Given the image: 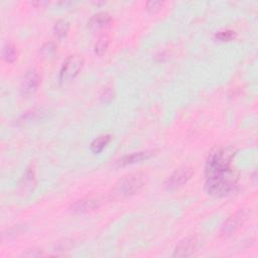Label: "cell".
Returning <instances> with one entry per match:
<instances>
[{
  "label": "cell",
  "instance_id": "1",
  "mask_svg": "<svg viewBox=\"0 0 258 258\" xmlns=\"http://www.w3.org/2000/svg\"><path fill=\"white\" fill-rule=\"evenodd\" d=\"M236 149L232 147L214 148L206 165V190L215 197H225L235 191L238 174L232 167Z\"/></svg>",
  "mask_w": 258,
  "mask_h": 258
},
{
  "label": "cell",
  "instance_id": "2",
  "mask_svg": "<svg viewBox=\"0 0 258 258\" xmlns=\"http://www.w3.org/2000/svg\"><path fill=\"white\" fill-rule=\"evenodd\" d=\"M147 184V176L141 173L131 174L122 178L115 187V192L122 197L133 196L139 193Z\"/></svg>",
  "mask_w": 258,
  "mask_h": 258
},
{
  "label": "cell",
  "instance_id": "3",
  "mask_svg": "<svg viewBox=\"0 0 258 258\" xmlns=\"http://www.w3.org/2000/svg\"><path fill=\"white\" fill-rule=\"evenodd\" d=\"M83 65H84V60L80 55H69L62 65L60 71V77H59L60 81L64 83L74 79L80 73V71L83 68Z\"/></svg>",
  "mask_w": 258,
  "mask_h": 258
},
{
  "label": "cell",
  "instance_id": "4",
  "mask_svg": "<svg viewBox=\"0 0 258 258\" xmlns=\"http://www.w3.org/2000/svg\"><path fill=\"white\" fill-rule=\"evenodd\" d=\"M194 174L193 168L190 166H182L176 169L166 181L165 185L168 191H175L182 188L187 184Z\"/></svg>",
  "mask_w": 258,
  "mask_h": 258
},
{
  "label": "cell",
  "instance_id": "5",
  "mask_svg": "<svg viewBox=\"0 0 258 258\" xmlns=\"http://www.w3.org/2000/svg\"><path fill=\"white\" fill-rule=\"evenodd\" d=\"M247 218V213L245 210H239L229 217L220 229V236L227 238L236 233L241 226L244 224Z\"/></svg>",
  "mask_w": 258,
  "mask_h": 258
},
{
  "label": "cell",
  "instance_id": "6",
  "mask_svg": "<svg viewBox=\"0 0 258 258\" xmlns=\"http://www.w3.org/2000/svg\"><path fill=\"white\" fill-rule=\"evenodd\" d=\"M39 84H40V77L37 72L35 69L28 70L25 75L23 76L20 85V92L22 96L27 97L35 94L38 88Z\"/></svg>",
  "mask_w": 258,
  "mask_h": 258
},
{
  "label": "cell",
  "instance_id": "7",
  "mask_svg": "<svg viewBox=\"0 0 258 258\" xmlns=\"http://www.w3.org/2000/svg\"><path fill=\"white\" fill-rule=\"evenodd\" d=\"M101 204V200L98 198H84L72 204L70 210L76 214H85L99 209Z\"/></svg>",
  "mask_w": 258,
  "mask_h": 258
},
{
  "label": "cell",
  "instance_id": "8",
  "mask_svg": "<svg viewBox=\"0 0 258 258\" xmlns=\"http://www.w3.org/2000/svg\"><path fill=\"white\" fill-rule=\"evenodd\" d=\"M198 247V240L194 236H190L183 239L180 241L179 244L174 250V257L184 258V257H189L192 256Z\"/></svg>",
  "mask_w": 258,
  "mask_h": 258
},
{
  "label": "cell",
  "instance_id": "9",
  "mask_svg": "<svg viewBox=\"0 0 258 258\" xmlns=\"http://www.w3.org/2000/svg\"><path fill=\"white\" fill-rule=\"evenodd\" d=\"M155 154V151L153 150H143V151H138V152H133L130 154L124 155L123 157L117 162L118 166H125L128 165H133L136 163H140L143 161L149 160L150 157H152Z\"/></svg>",
  "mask_w": 258,
  "mask_h": 258
},
{
  "label": "cell",
  "instance_id": "10",
  "mask_svg": "<svg viewBox=\"0 0 258 258\" xmlns=\"http://www.w3.org/2000/svg\"><path fill=\"white\" fill-rule=\"evenodd\" d=\"M112 18L110 14L107 12H99L94 14V16L89 19L88 25L94 30H99V28L105 27L111 22Z\"/></svg>",
  "mask_w": 258,
  "mask_h": 258
},
{
  "label": "cell",
  "instance_id": "11",
  "mask_svg": "<svg viewBox=\"0 0 258 258\" xmlns=\"http://www.w3.org/2000/svg\"><path fill=\"white\" fill-rule=\"evenodd\" d=\"M111 141V135L110 134H103L96 137L90 146V149L93 153L98 154L100 152H102L104 148L109 145Z\"/></svg>",
  "mask_w": 258,
  "mask_h": 258
},
{
  "label": "cell",
  "instance_id": "12",
  "mask_svg": "<svg viewBox=\"0 0 258 258\" xmlns=\"http://www.w3.org/2000/svg\"><path fill=\"white\" fill-rule=\"evenodd\" d=\"M36 182V174L33 167H28L26 168L25 173L21 179L20 182V187L25 191L28 189H32L33 185L35 184Z\"/></svg>",
  "mask_w": 258,
  "mask_h": 258
},
{
  "label": "cell",
  "instance_id": "13",
  "mask_svg": "<svg viewBox=\"0 0 258 258\" xmlns=\"http://www.w3.org/2000/svg\"><path fill=\"white\" fill-rule=\"evenodd\" d=\"M70 30V23L66 20H59L56 21L55 26H54V33L55 36L59 38H63L65 37Z\"/></svg>",
  "mask_w": 258,
  "mask_h": 258
},
{
  "label": "cell",
  "instance_id": "14",
  "mask_svg": "<svg viewBox=\"0 0 258 258\" xmlns=\"http://www.w3.org/2000/svg\"><path fill=\"white\" fill-rule=\"evenodd\" d=\"M2 58L7 63H13L18 58V52L16 47L11 44H7L2 49Z\"/></svg>",
  "mask_w": 258,
  "mask_h": 258
},
{
  "label": "cell",
  "instance_id": "15",
  "mask_svg": "<svg viewBox=\"0 0 258 258\" xmlns=\"http://www.w3.org/2000/svg\"><path fill=\"white\" fill-rule=\"evenodd\" d=\"M109 44H110V38L107 36H103V37H100L95 45L96 55H103L106 53V51L109 47Z\"/></svg>",
  "mask_w": 258,
  "mask_h": 258
},
{
  "label": "cell",
  "instance_id": "16",
  "mask_svg": "<svg viewBox=\"0 0 258 258\" xmlns=\"http://www.w3.org/2000/svg\"><path fill=\"white\" fill-rule=\"evenodd\" d=\"M236 37L235 32L230 31V30H224V31H219L215 34V38L219 41H230L234 39Z\"/></svg>",
  "mask_w": 258,
  "mask_h": 258
},
{
  "label": "cell",
  "instance_id": "17",
  "mask_svg": "<svg viewBox=\"0 0 258 258\" xmlns=\"http://www.w3.org/2000/svg\"><path fill=\"white\" fill-rule=\"evenodd\" d=\"M113 98H114V92L111 88L104 89L103 92L101 93V95H100V99H101V101L104 103L110 102Z\"/></svg>",
  "mask_w": 258,
  "mask_h": 258
},
{
  "label": "cell",
  "instance_id": "18",
  "mask_svg": "<svg viewBox=\"0 0 258 258\" xmlns=\"http://www.w3.org/2000/svg\"><path fill=\"white\" fill-rule=\"evenodd\" d=\"M55 51V46L53 44V42H48V44L44 45L41 48V54L46 56L53 55Z\"/></svg>",
  "mask_w": 258,
  "mask_h": 258
},
{
  "label": "cell",
  "instance_id": "19",
  "mask_svg": "<svg viewBox=\"0 0 258 258\" xmlns=\"http://www.w3.org/2000/svg\"><path fill=\"white\" fill-rule=\"evenodd\" d=\"M163 6V2L161 1H149L147 3V9L149 11H156Z\"/></svg>",
  "mask_w": 258,
  "mask_h": 258
}]
</instances>
